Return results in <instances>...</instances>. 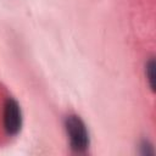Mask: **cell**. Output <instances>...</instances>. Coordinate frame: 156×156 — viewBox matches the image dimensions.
Wrapping results in <instances>:
<instances>
[{"mask_svg": "<svg viewBox=\"0 0 156 156\" xmlns=\"http://www.w3.org/2000/svg\"><path fill=\"white\" fill-rule=\"evenodd\" d=\"M22 127V112L18 102L9 98L4 106V128L7 135H16Z\"/></svg>", "mask_w": 156, "mask_h": 156, "instance_id": "2", "label": "cell"}, {"mask_svg": "<svg viewBox=\"0 0 156 156\" xmlns=\"http://www.w3.org/2000/svg\"><path fill=\"white\" fill-rule=\"evenodd\" d=\"M65 127L67 132V136L69 140L71 149L74 152L83 154L89 147V133L85 127V123L82 121L79 116L71 115L65 121Z\"/></svg>", "mask_w": 156, "mask_h": 156, "instance_id": "1", "label": "cell"}, {"mask_svg": "<svg viewBox=\"0 0 156 156\" xmlns=\"http://www.w3.org/2000/svg\"><path fill=\"white\" fill-rule=\"evenodd\" d=\"M146 77H147L151 89L154 90L155 89L154 88L155 87V84H154V80H155V62H154V60H150L146 65Z\"/></svg>", "mask_w": 156, "mask_h": 156, "instance_id": "3", "label": "cell"}]
</instances>
